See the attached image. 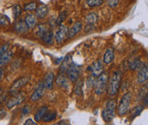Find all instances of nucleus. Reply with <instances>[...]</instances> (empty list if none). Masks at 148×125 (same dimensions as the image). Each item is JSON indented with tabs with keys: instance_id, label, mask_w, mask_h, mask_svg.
<instances>
[{
	"instance_id": "nucleus-1",
	"label": "nucleus",
	"mask_w": 148,
	"mask_h": 125,
	"mask_svg": "<svg viewBox=\"0 0 148 125\" xmlns=\"http://www.w3.org/2000/svg\"><path fill=\"white\" fill-rule=\"evenodd\" d=\"M121 72L117 71L114 72L112 75V77L109 79L108 82V88H107V93L110 96H115L118 94L121 83Z\"/></svg>"
},
{
	"instance_id": "nucleus-2",
	"label": "nucleus",
	"mask_w": 148,
	"mask_h": 125,
	"mask_svg": "<svg viewBox=\"0 0 148 125\" xmlns=\"http://www.w3.org/2000/svg\"><path fill=\"white\" fill-rule=\"evenodd\" d=\"M108 83V77L106 72H102L101 75L96 77L95 84H94V90L95 93L98 95L102 94L107 89Z\"/></svg>"
},
{
	"instance_id": "nucleus-3",
	"label": "nucleus",
	"mask_w": 148,
	"mask_h": 125,
	"mask_svg": "<svg viewBox=\"0 0 148 125\" xmlns=\"http://www.w3.org/2000/svg\"><path fill=\"white\" fill-rule=\"evenodd\" d=\"M116 101L114 100H110L107 101L106 107L102 111V118L105 122H112L115 117V110H116Z\"/></svg>"
},
{
	"instance_id": "nucleus-4",
	"label": "nucleus",
	"mask_w": 148,
	"mask_h": 125,
	"mask_svg": "<svg viewBox=\"0 0 148 125\" xmlns=\"http://www.w3.org/2000/svg\"><path fill=\"white\" fill-rule=\"evenodd\" d=\"M132 100V94L130 92L125 93L122 96L119 101V107H118V114L119 116H124L130 110V103Z\"/></svg>"
},
{
	"instance_id": "nucleus-5",
	"label": "nucleus",
	"mask_w": 148,
	"mask_h": 125,
	"mask_svg": "<svg viewBox=\"0 0 148 125\" xmlns=\"http://www.w3.org/2000/svg\"><path fill=\"white\" fill-rule=\"evenodd\" d=\"M45 90H46V88H45V83L44 82H39L38 83V85L36 86L33 93L31 95L30 100L31 101H37V100H40L45 95Z\"/></svg>"
},
{
	"instance_id": "nucleus-6",
	"label": "nucleus",
	"mask_w": 148,
	"mask_h": 125,
	"mask_svg": "<svg viewBox=\"0 0 148 125\" xmlns=\"http://www.w3.org/2000/svg\"><path fill=\"white\" fill-rule=\"evenodd\" d=\"M67 76L68 78L70 79V81L72 82H76L79 77H80V74H81V70L79 68L78 66H77L76 64L72 63L70 65V66L68 67L67 69Z\"/></svg>"
},
{
	"instance_id": "nucleus-7",
	"label": "nucleus",
	"mask_w": 148,
	"mask_h": 125,
	"mask_svg": "<svg viewBox=\"0 0 148 125\" xmlns=\"http://www.w3.org/2000/svg\"><path fill=\"white\" fill-rule=\"evenodd\" d=\"M30 80L29 76H26V77H22V78H20L19 79L15 80L14 82V83L12 84V86L10 87V93H16L21 88H22L25 84H27Z\"/></svg>"
},
{
	"instance_id": "nucleus-8",
	"label": "nucleus",
	"mask_w": 148,
	"mask_h": 125,
	"mask_svg": "<svg viewBox=\"0 0 148 125\" xmlns=\"http://www.w3.org/2000/svg\"><path fill=\"white\" fill-rule=\"evenodd\" d=\"M24 100H25V95H24L23 93L17 94L16 95H15V96H13L12 98H10V99L7 101L6 107H7V108H9V109L13 108L15 106H18V105H20L21 103H22Z\"/></svg>"
},
{
	"instance_id": "nucleus-9",
	"label": "nucleus",
	"mask_w": 148,
	"mask_h": 125,
	"mask_svg": "<svg viewBox=\"0 0 148 125\" xmlns=\"http://www.w3.org/2000/svg\"><path fill=\"white\" fill-rule=\"evenodd\" d=\"M67 31H68V28H67V27H66L65 25L61 24L60 26H59V28H58V30L56 31V35H55V39H56V43H57L58 44H61V43L64 41L65 38L66 37Z\"/></svg>"
},
{
	"instance_id": "nucleus-10",
	"label": "nucleus",
	"mask_w": 148,
	"mask_h": 125,
	"mask_svg": "<svg viewBox=\"0 0 148 125\" xmlns=\"http://www.w3.org/2000/svg\"><path fill=\"white\" fill-rule=\"evenodd\" d=\"M148 80V65L144 64L139 72H138V76H137V81L139 83H145Z\"/></svg>"
},
{
	"instance_id": "nucleus-11",
	"label": "nucleus",
	"mask_w": 148,
	"mask_h": 125,
	"mask_svg": "<svg viewBox=\"0 0 148 125\" xmlns=\"http://www.w3.org/2000/svg\"><path fill=\"white\" fill-rule=\"evenodd\" d=\"M89 70L92 72V75L96 78L103 72V66L101 61H96L93 63L91 66H89Z\"/></svg>"
},
{
	"instance_id": "nucleus-12",
	"label": "nucleus",
	"mask_w": 148,
	"mask_h": 125,
	"mask_svg": "<svg viewBox=\"0 0 148 125\" xmlns=\"http://www.w3.org/2000/svg\"><path fill=\"white\" fill-rule=\"evenodd\" d=\"M82 28H83V24H82V22H80V21L75 22L73 25L72 26V27H71L70 29H68L67 34H66V37H67L68 38H73L75 35H77L79 31L82 30Z\"/></svg>"
},
{
	"instance_id": "nucleus-13",
	"label": "nucleus",
	"mask_w": 148,
	"mask_h": 125,
	"mask_svg": "<svg viewBox=\"0 0 148 125\" xmlns=\"http://www.w3.org/2000/svg\"><path fill=\"white\" fill-rule=\"evenodd\" d=\"M28 27L26 23L25 20H19L14 24V30H15L17 33L22 34V33H26L28 31Z\"/></svg>"
},
{
	"instance_id": "nucleus-14",
	"label": "nucleus",
	"mask_w": 148,
	"mask_h": 125,
	"mask_svg": "<svg viewBox=\"0 0 148 125\" xmlns=\"http://www.w3.org/2000/svg\"><path fill=\"white\" fill-rule=\"evenodd\" d=\"M13 57H14V52L12 50H8L5 53H3L2 55H0V67L8 64L12 60Z\"/></svg>"
},
{
	"instance_id": "nucleus-15",
	"label": "nucleus",
	"mask_w": 148,
	"mask_h": 125,
	"mask_svg": "<svg viewBox=\"0 0 148 125\" xmlns=\"http://www.w3.org/2000/svg\"><path fill=\"white\" fill-rule=\"evenodd\" d=\"M28 27L29 29H32L34 28L37 24H38V17L32 14H28L27 15L26 17H25V20H24Z\"/></svg>"
},
{
	"instance_id": "nucleus-16",
	"label": "nucleus",
	"mask_w": 148,
	"mask_h": 125,
	"mask_svg": "<svg viewBox=\"0 0 148 125\" xmlns=\"http://www.w3.org/2000/svg\"><path fill=\"white\" fill-rule=\"evenodd\" d=\"M114 56H115V55H114V51H113V49H112V48H108L106 50L105 54H104V63L106 64V65L111 64V63L113 61V60H114Z\"/></svg>"
},
{
	"instance_id": "nucleus-17",
	"label": "nucleus",
	"mask_w": 148,
	"mask_h": 125,
	"mask_svg": "<svg viewBox=\"0 0 148 125\" xmlns=\"http://www.w3.org/2000/svg\"><path fill=\"white\" fill-rule=\"evenodd\" d=\"M41 39L45 44H48V45L52 44L53 42H54V32H53V31L51 29H49L41 37Z\"/></svg>"
},
{
	"instance_id": "nucleus-18",
	"label": "nucleus",
	"mask_w": 148,
	"mask_h": 125,
	"mask_svg": "<svg viewBox=\"0 0 148 125\" xmlns=\"http://www.w3.org/2000/svg\"><path fill=\"white\" fill-rule=\"evenodd\" d=\"M48 13H49V7L46 5L38 6V8L36 9V16L38 18L44 19L47 16Z\"/></svg>"
},
{
	"instance_id": "nucleus-19",
	"label": "nucleus",
	"mask_w": 148,
	"mask_h": 125,
	"mask_svg": "<svg viewBox=\"0 0 148 125\" xmlns=\"http://www.w3.org/2000/svg\"><path fill=\"white\" fill-rule=\"evenodd\" d=\"M54 73L52 72H49L46 74L45 78V85L46 89H51L53 88V81H54Z\"/></svg>"
},
{
	"instance_id": "nucleus-20",
	"label": "nucleus",
	"mask_w": 148,
	"mask_h": 125,
	"mask_svg": "<svg viewBox=\"0 0 148 125\" xmlns=\"http://www.w3.org/2000/svg\"><path fill=\"white\" fill-rule=\"evenodd\" d=\"M56 83L60 87H62L64 89H66L69 88V81L63 74H60L59 76L56 78Z\"/></svg>"
},
{
	"instance_id": "nucleus-21",
	"label": "nucleus",
	"mask_w": 148,
	"mask_h": 125,
	"mask_svg": "<svg viewBox=\"0 0 148 125\" xmlns=\"http://www.w3.org/2000/svg\"><path fill=\"white\" fill-rule=\"evenodd\" d=\"M47 111H48V107H43L40 109L38 110V111L34 115V120L36 122H39L40 120H42L44 116L45 115V113L47 112Z\"/></svg>"
},
{
	"instance_id": "nucleus-22",
	"label": "nucleus",
	"mask_w": 148,
	"mask_h": 125,
	"mask_svg": "<svg viewBox=\"0 0 148 125\" xmlns=\"http://www.w3.org/2000/svg\"><path fill=\"white\" fill-rule=\"evenodd\" d=\"M56 117V113L54 111H47V112L45 113V115L43 117V121L45 123H49L51 121H54Z\"/></svg>"
},
{
	"instance_id": "nucleus-23",
	"label": "nucleus",
	"mask_w": 148,
	"mask_h": 125,
	"mask_svg": "<svg viewBox=\"0 0 148 125\" xmlns=\"http://www.w3.org/2000/svg\"><path fill=\"white\" fill-rule=\"evenodd\" d=\"M49 30V28H48V26H47V24H44V23H42V24H39V25H38V27H37V28H36V31H35V33H36V35L37 36H38L40 38H41V37L45 34L46 31Z\"/></svg>"
},
{
	"instance_id": "nucleus-24",
	"label": "nucleus",
	"mask_w": 148,
	"mask_h": 125,
	"mask_svg": "<svg viewBox=\"0 0 148 125\" xmlns=\"http://www.w3.org/2000/svg\"><path fill=\"white\" fill-rule=\"evenodd\" d=\"M71 64H72V62H71V55H68L66 56V58H65L64 61H62V64H61V66H60V70H61L62 72H66L67 69H68V67L70 66Z\"/></svg>"
},
{
	"instance_id": "nucleus-25",
	"label": "nucleus",
	"mask_w": 148,
	"mask_h": 125,
	"mask_svg": "<svg viewBox=\"0 0 148 125\" xmlns=\"http://www.w3.org/2000/svg\"><path fill=\"white\" fill-rule=\"evenodd\" d=\"M85 20L88 24H95L98 20V16L95 12L89 13L88 16H86Z\"/></svg>"
},
{
	"instance_id": "nucleus-26",
	"label": "nucleus",
	"mask_w": 148,
	"mask_h": 125,
	"mask_svg": "<svg viewBox=\"0 0 148 125\" xmlns=\"http://www.w3.org/2000/svg\"><path fill=\"white\" fill-rule=\"evenodd\" d=\"M12 12H13V17H14V19L17 20L18 17H20L21 12H22V8H21V4H15L13 6Z\"/></svg>"
},
{
	"instance_id": "nucleus-27",
	"label": "nucleus",
	"mask_w": 148,
	"mask_h": 125,
	"mask_svg": "<svg viewBox=\"0 0 148 125\" xmlns=\"http://www.w3.org/2000/svg\"><path fill=\"white\" fill-rule=\"evenodd\" d=\"M105 0H86V3L90 8H95V7H99L102 5Z\"/></svg>"
},
{
	"instance_id": "nucleus-28",
	"label": "nucleus",
	"mask_w": 148,
	"mask_h": 125,
	"mask_svg": "<svg viewBox=\"0 0 148 125\" xmlns=\"http://www.w3.org/2000/svg\"><path fill=\"white\" fill-rule=\"evenodd\" d=\"M140 66H141V61H140V58H135L130 62V69L136 70L139 67H140Z\"/></svg>"
},
{
	"instance_id": "nucleus-29",
	"label": "nucleus",
	"mask_w": 148,
	"mask_h": 125,
	"mask_svg": "<svg viewBox=\"0 0 148 125\" xmlns=\"http://www.w3.org/2000/svg\"><path fill=\"white\" fill-rule=\"evenodd\" d=\"M10 24V20L9 16L3 14H0V27L2 26H7Z\"/></svg>"
},
{
	"instance_id": "nucleus-30",
	"label": "nucleus",
	"mask_w": 148,
	"mask_h": 125,
	"mask_svg": "<svg viewBox=\"0 0 148 125\" xmlns=\"http://www.w3.org/2000/svg\"><path fill=\"white\" fill-rule=\"evenodd\" d=\"M38 8V4L36 2H30L28 3H27L24 7V11H32V10H36V9Z\"/></svg>"
},
{
	"instance_id": "nucleus-31",
	"label": "nucleus",
	"mask_w": 148,
	"mask_h": 125,
	"mask_svg": "<svg viewBox=\"0 0 148 125\" xmlns=\"http://www.w3.org/2000/svg\"><path fill=\"white\" fill-rule=\"evenodd\" d=\"M66 16H67V13L66 11L61 12L60 14V16L56 18V26H60L63 23V21L66 20Z\"/></svg>"
},
{
	"instance_id": "nucleus-32",
	"label": "nucleus",
	"mask_w": 148,
	"mask_h": 125,
	"mask_svg": "<svg viewBox=\"0 0 148 125\" xmlns=\"http://www.w3.org/2000/svg\"><path fill=\"white\" fill-rule=\"evenodd\" d=\"M95 81V78L93 75L89 76V78H88V79H87V88H88L89 89H90L91 88L94 87Z\"/></svg>"
},
{
	"instance_id": "nucleus-33",
	"label": "nucleus",
	"mask_w": 148,
	"mask_h": 125,
	"mask_svg": "<svg viewBox=\"0 0 148 125\" xmlns=\"http://www.w3.org/2000/svg\"><path fill=\"white\" fill-rule=\"evenodd\" d=\"M142 110H143V107H140V106L134 107V109L133 110V113H132V118H131V119L133 120L134 118L136 116L140 115V112L142 111Z\"/></svg>"
},
{
	"instance_id": "nucleus-34",
	"label": "nucleus",
	"mask_w": 148,
	"mask_h": 125,
	"mask_svg": "<svg viewBox=\"0 0 148 125\" xmlns=\"http://www.w3.org/2000/svg\"><path fill=\"white\" fill-rule=\"evenodd\" d=\"M82 84H83V82L82 80H78L77 85H76V88L74 89V92L77 95H81V89H82Z\"/></svg>"
},
{
	"instance_id": "nucleus-35",
	"label": "nucleus",
	"mask_w": 148,
	"mask_h": 125,
	"mask_svg": "<svg viewBox=\"0 0 148 125\" xmlns=\"http://www.w3.org/2000/svg\"><path fill=\"white\" fill-rule=\"evenodd\" d=\"M120 0H107V4L111 9H115L119 5Z\"/></svg>"
},
{
	"instance_id": "nucleus-36",
	"label": "nucleus",
	"mask_w": 148,
	"mask_h": 125,
	"mask_svg": "<svg viewBox=\"0 0 148 125\" xmlns=\"http://www.w3.org/2000/svg\"><path fill=\"white\" fill-rule=\"evenodd\" d=\"M10 48V44L9 43H6L3 45L0 46V55H2L3 53H5L6 51H8Z\"/></svg>"
},
{
	"instance_id": "nucleus-37",
	"label": "nucleus",
	"mask_w": 148,
	"mask_h": 125,
	"mask_svg": "<svg viewBox=\"0 0 148 125\" xmlns=\"http://www.w3.org/2000/svg\"><path fill=\"white\" fill-rule=\"evenodd\" d=\"M94 29H95V24H88L87 23V25L84 27V31L86 33H89V32L94 31Z\"/></svg>"
},
{
	"instance_id": "nucleus-38",
	"label": "nucleus",
	"mask_w": 148,
	"mask_h": 125,
	"mask_svg": "<svg viewBox=\"0 0 148 125\" xmlns=\"http://www.w3.org/2000/svg\"><path fill=\"white\" fill-rule=\"evenodd\" d=\"M30 111H31V107H30L29 105H26V106L22 108L21 114H22V116H25V115L29 114Z\"/></svg>"
},
{
	"instance_id": "nucleus-39",
	"label": "nucleus",
	"mask_w": 148,
	"mask_h": 125,
	"mask_svg": "<svg viewBox=\"0 0 148 125\" xmlns=\"http://www.w3.org/2000/svg\"><path fill=\"white\" fill-rule=\"evenodd\" d=\"M7 115V111L5 109H0V121L3 119Z\"/></svg>"
},
{
	"instance_id": "nucleus-40",
	"label": "nucleus",
	"mask_w": 148,
	"mask_h": 125,
	"mask_svg": "<svg viewBox=\"0 0 148 125\" xmlns=\"http://www.w3.org/2000/svg\"><path fill=\"white\" fill-rule=\"evenodd\" d=\"M24 124L35 125V124H37V123H35V121H34V120H32V119H31V118H28V119H27V120H26V122L24 123Z\"/></svg>"
},
{
	"instance_id": "nucleus-41",
	"label": "nucleus",
	"mask_w": 148,
	"mask_h": 125,
	"mask_svg": "<svg viewBox=\"0 0 148 125\" xmlns=\"http://www.w3.org/2000/svg\"><path fill=\"white\" fill-rule=\"evenodd\" d=\"M144 103H145L147 106H148V94H147V96L144 98Z\"/></svg>"
},
{
	"instance_id": "nucleus-42",
	"label": "nucleus",
	"mask_w": 148,
	"mask_h": 125,
	"mask_svg": "<svg viewBox=\"0 0 148 125\" xmlns=\"http://www.w3.org/2000/svg\"><path fill=\"white\" fill-rule=\"evenodd\" d=\"M3 77V71L0 69V79H1V78Z\"/></svg>"
},
{
	"instance_id": "nucleus-43",
	"label": "nucleus",
	"mask_w": 148,
	"mask_h": 125,
	"mask_svg": "<svg viewBox=\"0 0 148 125\" xmlns=\"http://www.w3.org/2000/svg\"><path fill=\"white\" fill-rule=\"evenodd\" d=\"M1 91H2V89H0V94H1Z\"/></svg>"
}]
</instances>
